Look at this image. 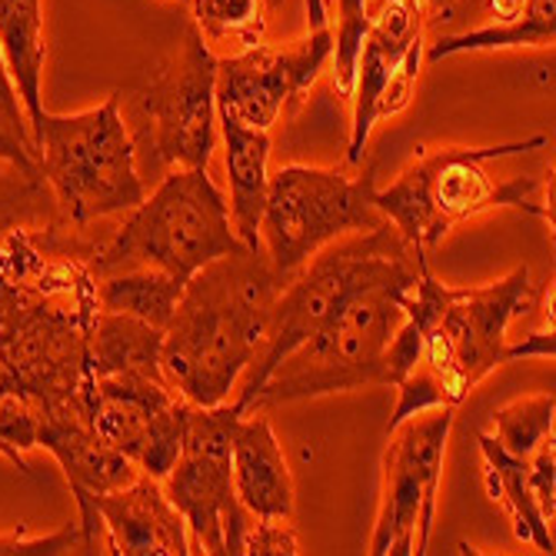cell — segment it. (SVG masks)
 I'll list each match as a JSON object with an SVG mask.
<instances>
[{"label":"cell","instance_id":"cell-14","mask_svg":"<svg viewBox=\"0 0 556 556\" xmlns=\"http://www.w3.org/2000/svg\"><path fill=\"white\" fill-rule=\"evenodd\" d=\"M330 27H317L283 47L254 43L217 58V111L247 127L270 130L287 104L303 97L330 64Z\"/></svg>","mask_w":556,"mask_h":556},{"label":"cell","instance_id":"cell-10","mask_svg":"<svg viewBox=\"0 0 556 556\" xmlns=\"http://www.w3.org/2000/svg\"><path fill=\"white\" fill-rule=\"evenodd\" d=\"M240 414L237 403H217V407L190 403L177 460L161 480L187 523L190 553L243 556V536L257 520L240 507L233 493L230 430Z\"/></svg>","mask_w":556,"mask_h":556},{"label":"cell","instance_id":"cell-35","mask_svg":"<svg viewBox=\"0 0 556 556\" xmlns=\"http://www.w3.org/2000/svg\"><path fill=\"white\" fill-rule=\"evenodd\" d=\"M523 4H527V0H490V8H493V14H496L500 21L517 17V14L523 11Z\"/></svg>","mask_w":556,"mask_h":556},{"label":"cell","instance_id":"cell-20","mask_svg":"<svg viewBox=\"0 0 556 556\" xmlns=\"http://www.w3.org/2000/svg\"><path fill=\"white\" fill-rule=\"evenodd\" d=\"M0 58L24 104L30 137L43 121L40 77H43V0H0Z\"/></svg>","mask_w":556,"mask_h":556},{"label":"cell","instance_id":"cell-39","mask_svg":"<svg viewBox=\"0 0 556 556\" xmlns=\"http://www.w3.org/2000/svg\"><path fill=\"white\" fill-rule=\"evenodd\" d=\"M174 4H187V0H174Z\"/></svg>","mask_w":556,"mask_h":556},{"label":"cell","instance_id":"cell-36","mask_svg":"<svg viewBox=\"0 0 556 556\" xmlns=\"http://www.w3.org/2000/svg\"><path fill=\"white\" fill-rule=\"evenodd\" d=\"M307 11H311V30L327 27V4L324 0H307Z\"/></svg>","mask_w":556,"mask_h":556},{"label":"cell","instance_id":"cell-4","mask_svg":"<svg viewBox=\"0 0 556 556\" xmlns=\"http://www.w3.org/2000/svg\"><path fill=\"white\" fill-rule=\"evenodd\" d=\"M543 290L530 283V270L483 287H446L430 270L403 296V314L420 330L417 367L433 377L446 407L457 403L503 364L507 330L514 320L540 307Z\"/></svg>","mask_w":556,"mask_h":556},{"label":"cell","instance_id":"cell-12","mask_svg":"<svg viewBox=\"0 0 556 556\" xmlns=\"http://www.w3.org/2000/svg\"><path fill=\"white\" fill-rule=\"evenodd\" d=\"M147 140L167 167H207L217 147V54L190 24L140 97Z\"/></svg>","mask_w":556,"mask_h":556},{"label":"cell","instance_id":"cell-28","mask_svg":"<svg viewBox=\"0 0 556 556\" xmlns=\"http://www.w3.org/2000/svg\"><path fill=\"white\" fill-rule=\"evenodd\" d=\"M370 17H367V0H337V34L330 47V61H333V87L340 97H350L353 90V74H357V58L361 47L367 40Z\"/></svg>","mask_w":556,"mask_h":556},{"label":"cell","instance_id":"cell-8","mask_svg":"<svg viewBox=\"0 0 556 556\" xmlns=\"http://www.w3.org/2000/svg\"><path fill=\"white\" fill-rule=\"evenodd\" d=\"M417 277H393L353 293L274 367L264 387L250 396L247 410L387 383V346L403 324V296Z\"/></svg>","mask_w":556,"mask_h":556},{"label":"cell","instance_id":"cell-38","mask_svg":"<svg viewBox=\"0 0 556 556\" xmlns=\"http://www.w3.org/2000/svg\"><path fill=\"white\" fill-rule=\"evenodd\" d=\"M414 4H420V8H424V4H430V8H450L453 0H414Z\"/></svg>","mask_w":556,"mask_h":556},{"label":"cell","instance_id":"cell-32","mask_svg":"<svg viewBox=\"0 0 556 556\" xmlns=\"http://www.w3.org/2000/svg\"><path fill=\"white\" fill-rule=\"evenodd\" d=\"M243 553L250 556H296L300 543L290 520H254L243 536Z\"/></svg>","mask_w":556,"mask_h":556},{"label":"cell","instance_id":"cell-24","mask_svg":"<svg viewBox=\"0 0 556 556\" xmlns=\"http://www.w3.org/2000/svg\"><path fill=\"white\" fill-rule=\"evenodd\" d=\"M556 37V0H527L523 11L510 21H496L457 37H443L424 61L437 64L453 54H483V50H507V47H553Z\"/></svg>","mask_w":556,"mask_h":556},{"label":"cell","instance_id":"cell-22","mask_svg":"<svg viewBox=\"0 0 556 556\" xmlns=\"http://www.w3.org/2000/svg\"><path fill=\"white\" fill-rule=\"evenodd\" d=\"M480 453H483V473H486V490L496 503H503V510L514 520V536L523 543H533L540 553L553 556V533L549 520L543 517L540 503L530 490L527 477V460L507 453L493 433H480Z\"/></svg>","mask_w":556,"mask_h":556},{"label":"cell","instance_id":"cell-13","mask_svg":"<svg viewBox=\"0 0 556 556\" xmlns=\"http://www.w3.org/2000/svg\"><path fill=\"white\" fill-rule=\"evenodd\" d=\"M190 403L167 380L117 374L93 377L90 420L97 433L147 477L164 480L177 460Z\"/></svg>","mask_w":556,"mask_h":556},{"label":"cell","instance_id":"cell-27","mask_svg":"<svg viewBox=\"0 0 556 556\" xmlns=\"http://www.w3.org/2000/svg\"><path fill=\"white\" fill-rule=\"evenodd\" d=\"M43 190L47 184L40 174H24L17 167H8L0 174V243L17 227H37L58 220L47 211H40V204H47Z\"/></svg>","mask_w":556,"mask_h":556},{"label":"cell","instance_id":"cell-17","mask_svg":"<svg viewBox=\"0 0 556 556\" xmlns=\"http://www.w3.org/2000/svg\"><path fill=\"white\" fill-rule=\"evenodd\" d=\"M230 470L240 507L257 520L293 517V477L264 410H243L230 430Z\"/></svg>","mask_w":556,"mask_h":556},{"label":"cell","instance_id":"cell-23","mask_svg":"<svg viewBox=\"0 0 556 556\" xmlns=\"http://www.w3.org/2000/svg\"><path fill=\"white\" fill-rule=\"evenodd\" d=\"M187 283L174 280L170 274L157 267H124L97 277V311L130 314L154 327H167L177 300Z\"/></svg>","mask_w":556,"mask_h":556},{"label":"cell","instance_id":"cell-33","mask_svg":"<svg viewBox=\"0 0 556 556\" xmlns=\"http://www.w3.org/2000/svg\"><path fill=\"white\" fill-rule=\"evenodd\" d=\"M0 121H4V127L24 143L30 147L34 154H37V147H34V137H30V124H27V114H24V104H21V97L11 84V74H8V64L4 58H0Z\"/></svg>","mask_w":556,"mask_h":556},{"label":"cell","instance_id":"cell-5","mask_svg":"<svg viewBox=\"0 0 556 556\" xmlns=\"http://www.w3.org/2000/svg\"><path fill=\"white\" fill-rule=\"evenodd\" d=\"M420 270H430V267L417 264L414 250L396 233L390 220L374 230L346 233L327 243L324 250H317L277 293L267 343L257 353V361L240 377L233 403L240 410H247L250 396L264 387L274 367L293 346L307 340L324 320H330L353 293H361L383 280H393V277H417Z\"/></svg>","mask_w":556,"mask_h":556},{"label":"cell","instance_id":"cell-16","mask_svg":"<svg viewBox=\"0 0 556 556\" xmlns=\"http://www.w3.org/2000/svg\"><path fill=\"white\" fill-rule=\"evenodd\" d=\"M424 34V14L414 0H383V11L377 21H370L367 40L357 58V74H353V124H350V147H346V164L357 167L364 161V150L370 140L380 108V97L400 64L407 54V47Z\"/></svg>","mask_w":556,"mask_h":556},{"label":"cell","instance_id":"cell-34","mask_svg":"<svg viewBox=\"0 0 556 556\" xmlns=\"http://www.w3.org/2000/svg\"><path fill=\"white\" fill-rule=\"evenodd\" d=\"M0 164H11V167H17V170H24V174H40L37 154H34L30 147H24V143L4 127V121H0Z\"/></svg>","mask_w":556,"mask_h":556},{"label":"cell","instance_id":"cell-29","mask_svg":"<svg viewBox=\"0 0 556 556\" xmlns=\"http://www.w3.org/2000/svg\"><path fill=\"white\" fill-rule=\"evenodd\" d=\"M40 553H43V556H61V553H90L80 520H77V523H67V527H61L58 533H50V536H37V540H30L24 530L0 536V556H40Z\"/></svg>","mask_w":556,"mask_h":556},{"label":"cell","instance_id":"cell-11","mask_svg":"<svg viewBox=\"0 0 556 556\" xmlns=\"http://www.w3.org/2000/svg\"><path fill=\"white\" fill-rule=\"evenodd\" d=\"M450 427L453 407H433L387 430L380 510L370 536L374 556L427 553Z\"/></svg>","mask_w":556,"mask_h":556},{"label":"cell","instance_id":"cell-19","mask_svg":"<svg viewBox=\"0 0 556 556\" xmlns=\"http://www.w3.org/2000/svg\"><path fill=\"white\" fill-rule=\"evenodd\" d=\"M217 127L227 150V177H230V220L247 250H264L261 217L267 204L270 180V130L247 127L230 114L217 111Z\"/></svg>","mask_w":556,"mask_h":556},{"label":"cell","instance_id":"cell-21","mask_svg":"<svg viewBox=\"0 0 556 556\" xmlns=\"http://www.w3.org/2000/svg\"><path fill=\"white\" fill-rule=\"evenodd\" d=\"M161 346L164 330L130 314L97 311L90 324V374L93 377H117V374H140L164 380L161 374Z\"/></svg>","mask_w":556,"mask_h":556},{"label":"cell","instance_id":"cell-25","mask_svg":"<svg viewBox=\"0 0 556 556\" xmlns=\"http://www.w3.org/2000/svg\"><path fill=\"white\" fill-rule=\"evenodd\" d=\"M193 8V27L207 47H230L247 50L254 43H264L267 30V8L264 0H190Z\"/></svg>","mask_w":556,"mask_h":556},{"label":"cell","instance_id":"cell-2","mask_svg":"<svg viewBox=\"0 0 556 556\" xmlns=\"http://www.w3.org/2000/svg\"><path fill=\"white\" fill-rule=\"evenodd\" d=\"M283 277L264 250H240L200 267L164 327L161 374L193 407H217L267 343Z\"/></svg>","mask_w":556,"mask_h":556},{"label":"cell","instance_id":"cell-9","mask_svg":"<svg viewBox=\"0 0 556 556\" xmlns=\"http://www.w3.org/2000/svg\"><path fill=\"white\" fill-rule=\"evenodd\" d=\"M374 174H343L327 167H280L267 180L261 240L267 261L290 280L327 243L387 224L374 207Z\"/></svg>","mask_w":556,"mask_h":556},{"label":"cell","instance_id":"cell-15","mask_svg":"<svg viewBox=\"0 0 556 556\" xmlns=\"http://www.w3.org/2000/svg\"><path fill=\"white\" fill-rule=\"evenodd\" d=\"M77 503L90 507L108 533L111 553L124 556H187L190 533L180 510L164 493V483L140 473L134 483L108 490V493H87Z\"/></svg>","mask_w":556,"mask_h":556},{"label":"cell","instance_id":"cell-30","mask_svg":"<svg viewBox=\"0 0 556 556\" xmlns=\"http://www.w3.org/2000/svg\"><path fill=\"white\" fill-rule=\"evenodd\" d=\"M424 34L407 47V54L400 58L383 97H380V108H377V117H393L400 114L403 108L410 104V97H414V87H417V77H420V64H424Z\"/></svg>","mask_w":556,"mask_h":556},{"label":"cell","instance_id":"cell-7","mask_svg":"<svg viewBox=\"0 0 556 556\" xmlns=\"http://www.w3.org/2000/svg\"><path fill=\"white\" fill-rule=\"evenodd\" d=\"M34 147L40 177L67 227L127 214L147 197L117 93L80 114H43Z\"/></svg>","mask_w":556,"mask_h":556},{"label":"cell","instance_id":"cell-18","mask_svg":"<svg viewBox=\"0 0 556 556\" xmlns=\"http://www.w3.org/2000/svg\"><path fill=\"white\" fill-rule=\"evenodd\" d=\"M37 446L54 457L74 490V496L108 493L127 486L140 477V470L97 433L90 420V407H61L40 417L37 424Z\"/></svg>","mask_w":556,"mask_h":556},{"label":"cell","instance_id":"cell-26","mask_svg":"<svg viewBox=\"0 0 556 556\" xmlns=\"http://www.w3.org/2000/svg\"><path fill=\"white\" fill-rule=\"evenodd\" d=\"M553 410H556V396L549 393H533L510 400L507 407L493 410V437L496 443L514 453V457H530L536 443L553 433Z\"/></svg>","mask_w":556,"mask_h":556},{"label":"cell","instance_id":"cell-3","mask_svg":"<svg viewBox=\"0 0 556 556\" xmlns=\"http://www.w3.org/2000/svg\"><path fill=\"white\" fill-rule=\"evenodd\" d=\"M546 147V137H527L517 143L496 147H440L427 150L417 147L414 161L403 167L390 187L374 190V207L396 227V233L407 240L420 267H430V250L457 227L477 214L514 207L543 220H553L546 207V184L536 177H517L507 184H496L486 174L490 161L530 154V150Z\"/></svg>","mask_w":556,"mask_h":556},{"label":"cell","instance_id":"cell-1","mask_svg":"<svg viewBox=\"0 0 556 556\" xmlns=\"http://www.w3.org/2000/svg\"><path fill=\"white\" fill-rule=\"evenodd\" d=\"M93 243L58 217L0 243V453L21 470L40 417L90 407V324L97 314Z\"/></svg>","mask_w":556,"mask_h":556},{"label":"cell","instance_id":"cell-37","mask_svg":"<svg viewBox=\"0 0 556 556\" xmlns=\"http://www.w3.org/2000/svg\"><path fill=\"white\" fill-rule=\"evenodd\" d=\"M283 4H287V0H264L267 14H277V11H283Z\"/></svg>","mask_w":556,"mask_h":556},{"label":"cell","instance_id":"cell-31","mask_svg":"<svg viewBox=\"0 0 556 556\" xmlns=\"http://www.w3.org/2000/svg\"><path fill=\"white\" fill-rule=\"evenodd\" d=\"M527 477H530V490L540 503L543 517L553 520V514H556V443H553V433H546L527 457Z\"/></svg>","mask_w":556,"mask_h":556},{"label":"cell","instance_id":"cell-6","mask_svg":"<svg viewBox=\"0 0 556 556\" xmlns=\"http://www.w3.org/2000/svg\"><path fill=\"white\" fill-rule=\"evenodd\" d=\"M247 250L207 167H174L143 197L108 243H93V277L124 267H157L187 283L200 267Z\"/></svg>","mask_w":556,"mask_h":556}]
</instances>
